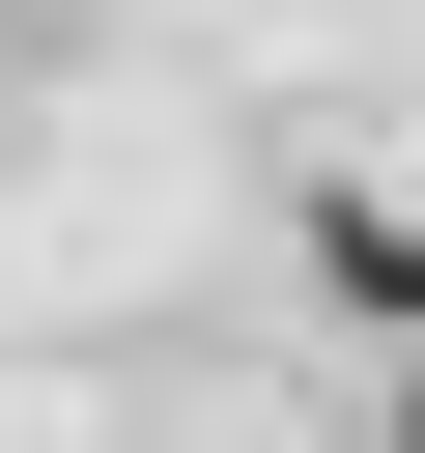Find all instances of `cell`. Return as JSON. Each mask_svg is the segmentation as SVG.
I'll list each match as a JSON object with an SVG mask.
<instances>
[{
  "mask_svg": "<svg viewBox=\"0 0 425 453\" xmlns=\"http://www.w3.org/2000/svg\"><path fill=\"white\" fill-rule=\"evenodd\" d=\"M340 283H368V311H425V226H340Z\"/></svg>",
  "mask_w": 425,
  "mask_h": 453,
  "instance_id": "cell-1",
  "label": "cell"
}]
</instances>
